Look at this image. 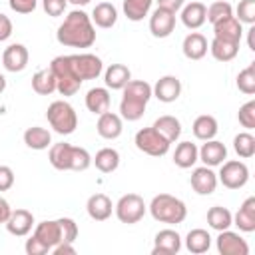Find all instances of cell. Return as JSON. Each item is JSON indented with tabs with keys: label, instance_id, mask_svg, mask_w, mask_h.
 Wrapping results in <instances>:
<instances>
[{
	"label": "cell",
	"instance_id": "1",
	"mask_svg": "<svg viewBox=\"0 0 255 255\" xmlns=\"http://www.w3.org/2000/svg\"><path fill=\"white\" fill-rule=\"evenodd\" d=\"M56 40L68 48H90L96 42V28L84 10H72L58 26Z\"/></svg>",
	"mask_w": 255,
	"mask_h": 255
},
{
	"label": "cell",
	"instance_id": "2",
	"mask_svg": "<svg viewBox=\"0 0 255 255\" xmlns=\"http://www.w3.org/2000/svg\"><path fill=\"white\" fill-rule=\"evenodd\" d=\"M153 96L151 86L143 80H129L124 86V96L120 102V116L128 122H137L143 112L145 106L149 102V98Z\"/></svg>",
	"mask_w": 255,
	"mask_h": 255
},
{
	"label": "cell",
	"instance_id": "3",
	"mask_svg": "<svg viewBox=\"0 0 255 255\" xmlns=\"http://www.w3.org/2000/svg\"><path fill=\"white\" fill-rule=\"evenodd\" d=\"M48 159H50L52 167H56L60 171H86L92 165V155L88 153V149H84L80 145L66 143V141L54 143L50 147Z\"/></svg>",
	"mask_w": 255,
	"mask_h": 255
},
{
	"label": "cell",
	"instance_id": "4",
	"mask_svg": "<svg viewBox=\"0 0 255 255\" xmlns=\"http://www.w3.org/2000/svg\"><path fill=\"white\" fill-rule=\"evenodd\" d=\"M149 213L155 221L167 223V225H177L187 217V207L185 203L169 193H159L151 199L149 203Z\"/></svg>",
	"mask_w": 255,
	"mask_h": 255
},
{
	"label": "cell",
	"instance_id": "5",
	"mask_svg": "<svg viewBox=\"0 0 255 255\" xmlns=\"http://www.w3.org/2000/svg\"><path fill=\"white\" fill-rule=\"evenodd\" d=\"M50 128L60 135H70L78 128V114L66 100H56L48 106L46 112Z\"/></svg>",
	"mask_w": 255,
	"mask_h": 255
},
{
	"label": "cell",
	"instance_id": "6",
	"mask_svg": "<svg viewBox=\"0 0 255 255\" xmlns=\"http://www.w3.org/2000/svg\"><path fill=\"white\" fill-rule=\"evenodd\" d=\"M56 78V92H60L62 96H74L80 86H82V80L76 76V72L72 70L70 66V58L68 56H56L50 66H48Z\"/></svg>",
	"mask_w": 255,
	"mask_h": 255
},
{
	"label": "cell",
	"instance_id": "7",
	"mask_svg": "<svg viewBox=\"0 0 255 255\" xmlns=\"http://www.w3.org/2000/svg\"><path fill=\"white\" fill-rule=\"evenodd\" d=\"M133 143H135V147H137L139 151H143V153H147V155H151V157H161V155H165V153L169 151V145H171L153 126H151V128H141V129L135 133Z\"/></svg>",
	"mask_w": 255,
	"mask_h": 255
},
{
	"label": "cell",
	"instance_id": "8",
	"mask_svg": "<svg viewBox=\"0 0 255 255\" xmlns=\"http://www.w3.org/2000/svg\"><path fill=\"white\" fill-rule=\"evenodd\" d=\"M145 201L141 195L137 193H126L118 199V203L114 205V211H116V217L122 221V223H128V225H133L137 223L143 215H145Z\"/></svg>",
	"mask_w": 255,
	"mask_h": 255
},
{
	"label": "cell",
	"instance_id": "9",
	"mask_svg": "<svg viewBox=\"0 0 255 255\" xmlns=\"http://www.w3.org/2000/svg\"><path fill=\"white\" fill-rule=\"evenodd\" d=\"M217 181H221L227 189H241L249 181V167L239 159L223 161L217 173Z\"/></svg>",
	"mask_w": 255,
	"mask_h": 255
},
{
	"label": "cell",
	"instance_id": "10",
	"mask_svg": "<svg viewBox=\"0 0 255 255\" xmlns=\"http://www.w3.org/2000/svg\"><path fill=\"white\" fill-rule=\"evenodd\" d=\"M70 58V66L76 72V76L86 82V80H96L102 72H104V64L96 54H72Z\"/></svg>",
	"mask_w": 255,
	"mask_h": 255
},
{
	"label": "cell",
	"instance_id": "11",
	"mask_svg": "<svg viewBox=\"0 0 255 255\" xmlns=\"http://www.w3.org/2000/svg\"><path fill=\"white\" fill-rule=\"evenodd\" d=\"M175 30V12L157 6L149 16V32L153 38H167Z\"/></svg>",
	"mask_w": 255,
	"mask_h": 255
},
{
	"label": "cell",
	"instance_id": "12",
	"mask_svg": "<svg viewBox=\"0 0 255 255\" xmlns=\"http://www.w3.org/2000/svg\"><path fill=\"white\" fill-rule=\"evenodd\" d=\"M215 245H217V251H219L221 255H249V245H247V241H245L239 233L229 231V229L219 231Z\"/></svg>",
	"mask_w": 255,
	"mask_h": 255
},
{
	"label": "cell",
	"instance_id": "13",
	"mask_svg": "<svg viewBox=\"0 0 255 255\" xmlns=\"http://www.w3.org/2000/svg\"><path fill=\"white\" fill-rule=\"evenodd\" d=\"M189 183L193 187L195 193L199 195H211L217 187V173L207 167V165H201V167H195L191 171V177H189Z\"/></svg>",
	"mask_w": 255,
	"mask_h": 255
},
{
	"label": "cell",
	"instance_id": "14",
	"mask_svg": "<svg viewBox=\"0 0 255 255\" xmlns=\"http://www.w3.org/2000/svg\"><path fill=\"white\" fill-rule=\"evenodd\" d=\"M32 235H34L38 241H42L50 251H52L58 243H62V241H64V235H62V223H60V219H54V221H48V219H46V221L38 223Z\"/></svg>",
	"mask_w": 255,
	"mask_h": 255
},
{
	"label": "cell",
	"instance_id": "15",
	"mask_svg": "<svg viewBox=\"0 0 255 255\" xmlns=\"http://www.w3.org/2000/svg\"><path fill=\"white\" fill-rule=\"evenodd\" d=\"M241 36H243V24L235 16H227L213 24V38L241 44Z\"/></svg>",
	"mask_w": 255,
	"mask_h": 255
},
{
	"label": "cell",
	"instance_id": "16",
	"mask_svg": "<svg viewBox=\"0 0 255 255\" xmlns=\"http://www.w3.org/2000/svg\"><path fill=\"white\" fill-rule=\"evenodd\" d=\"M28 60H30V54L24 44H10L2 54V64L12 74L22 72L28 66Z\"/></svg>",
	"mask_w": 255,
	"mask_h": 255
},
{
	"label": "cell",
	"instance_id": "17",
	"mask_svg": "<svg viewBox=\"0 0 255 255\" xmlns=\"http://www.w3.org/2000/svg\"><path fill=\"white\" fill-rule=\"evenodd\" d=\"M151 92H153V98H157L159 102L171 104V102H175V100L179 98V94H181V82H179L175 76H161V78L155 82V86L151 88Z\"/></svg>",
	"mask_w": 255,
	"mask_h": 255
},
{
	"label": "cell",
	"instance_id": "18",
	"mask_svg": "<svg viewBox=\"0 0 255 255\" xmlns=\"http://www.w3.org/2000/svg\"><path fill=\"white\" fill-rule=\"evenodd\" d=\"M6 229L10 235L14 237H26L32 227H34V215L28 209H16L10 213V217L6 219Z\"/></svg>",
	"mask_w": 255,
	"mask_h": 255
},
{
	"label": "cell",
	"instance_id": "19",
	"mask_svg": "<svg viewBox=\"0 0 255 255\" xmlns=\"http://www.w3.org/2000/svg\"><path fill=\"white\" fill-rule=\"evenodd\" d=\"M181 249V237L173 229H161L153 241V255H175Z\"/></svg>",
	"mask_w": 255,
	"mask_h": 255
},
{
	"label": "cell",
	"instance_id": "20",
	"mask_svg": "<svg viewBox=\"0 0 255 255\" xmlns=\"http://www.w3.org/2000/svg\"><path fill=\"white\" fill-rule=\"evenodd\" d=\"M197 157L203 161V165L215 167V165H221L227 159V147L217 139H207L197 149Z\"/></svg>",
	"mask_w": 255,
	"mask_h": 255
},
{
	"label": "cell",
	"instance_id": "21",
	"mask_svg": "<svg viewBox=\"0 0 255 255\" xmlns=\"http://www.w3.org/2000/svg\"><path fill=\"white\" fill-rule=\"evenodd\" d=\"M98 133L104 139H118L124 131V124H122V116L114 114V112H104L98 116V124H96Z\"/></svg>",
	"mask_w": 255,
	"mask_h": 255
},
{
	"label": "cell",
	"instance_id": "22",
	"mask_svg": "<svg viewBox=\"0 0 255 255\" xmlns=\"http://www.w3.org/2000/svg\"><path fill=\"white\" fill-rule=\"evenodd\" d=\"M181 22L189 30H197L207 22V6L203 2H189L181 8Z\"/></svg>",
	"mask_w": 255,
	"mask_h": 255
},
{
	"label": "cell",
	"instance_id": "23",
	"mask_svg": "<svg viewBox=\"0 0 255 255\" xmlns=\"http://www.w3.org/2000/svg\"><path fill=\"white\" fill-rule=\"evenodd\" d=\"M86 211L94 221H106L114 211V203L106 193H94L88 197Z\"/></svg>",
	"mask_w": 255,
	"mask_h": 255
},
{
	"label": "cell",
	"instance_id": "24",
	"mask_svg": "<svg viewBox=\"0 0 255 255\" xmlns=\"http://www.w3.org/2000/svg\"><path fill=\"white\" fill-rule=\"evenodd\" d=\"M181 50L187 60H201L207 54V38L199 32H191L183 38Z\"/></svg>",
	"mask_w": 255,
	"mask_h": 255
},
{
	"label": "cell",
	"instance_id": "25",
	"mask_svg": "<svg viewBox=\"0 0 255 255\" xmlns=\"http://www.w3.org/2000/svg\"><path fill=\"white\" fill-rule=\"evenodd\" d=\"M233 225L239 227V231L243 233H253L255 231V197H247L239 211L233 217Z\"/></svg>",
	"mask_w": 255,
	"mask_h": 255
},
{
	"label": "cell",
	"instance_id": "26",
	"mask_svg": "<svg viewBox=\"0 0 255 255\" xmlns=\"http://www.w3.org/2000/svg\"><path fill=\"white\" fill-rule=\"evenodd\" d=\"M129 80H131V72L124 64H112L104 72V82H106V88L110 90H124V86Z\"/></svg>",
	"mask_w": 255,
	"mask_h": 255
},
{
	"label": "cell",
	"instance_id": "27",
	"mask_svg": "<svg viewBox=\"0 0 255 255\" xmlns=\"http://www.w3.org/2000/svg\"><path fill=\"white\" fill-rule=\"evenodd\" d=\"M110 102H112V98H110L108 88H98L96 86V88L88 90V94H86V108L96 116L108 112L110 110Z\"/></svg>",
	"mask_w": 255,
	"mask_h": 255
},
{
	"label": "cell",
	"instance_id": "28",
	"mask_svg": "<svg viewBox=\"0 0 255 255\" xmlns=\"http://www.w3.org/2000/svg\"><path fill=\"white\" fill-rule=\"evenodd\" d=\"M217 129H219V126H217V120H215L213 116H209V114L197 116V118L193 120V126H191V131H193V135H195L197 139H201V141L213 139V137L217 135Z\"/></svg>",
	"mask_w": 255,
	"mask_h": 255
},
{
	"label": "cell",
	"instance_id": "29",
	"mask_svg": "<svg viewBox=\"0 0 255 255\" xmlns=\"http://www.w3.org/2000/svg\"><path fill=\"white\" fill-rule=\"evenodd\" d=\"M90 18L98 28H112L118 22V10L112 2H100L94 6V12Z\"/></svg>",
	"mask_w": 255,
	"mask_h": 255
},
{
	"label": "cell",
	"instance_id": "30",
	"mask_svg": "<svg viewBox=\"0 0 255 255\" xmlns=\"http://www.w3.org/2000/svg\"><path fill=\"white\" fill-rule=\"evenodd\" d=\"M153 128L169 141H177L179 135H181V122L175 118V116H159L155 122H153Z\"/></svg>",
	"mask_w": 255,
	"mask_h": 255
},
{
	"label": "cell",
	"instance_id": "31",
	"mask_svg": "<svg viewBox=\"0 0 255 255\" xmlns=\"http://www.w3.org/2000/svg\"><path fill=\"white\" fill-rule=\"evenodd\" d=\"M197 159H199V157H197V145H195V143H191V141H181V143H177V147H175V151H173V163H175L177 167L189 169V167L195 165Z\"/></svg>",
	"mask_w": 255,
	"mask_h": 255
},
{
	"label": "cell",
	"instance_id": "32",
	"mask_svg": "<svg viewBox=\"0 0 255 255\" xmlns=\"http://www.w3.org/2000/svg\"><path fill=\"white\" fill-rule=\"evenodd\" d=\"M24 143L30 147V149H46L50 143H52V133L46 129V128H40V126H32L24 131Z\"/></svg>",
	"mask_w": 255,
	"mask_h": 255
},
{
	"label": "cell",
	"instance_id": "33",
	"mask_svg": "<svg viewBox=\"0 0 255 255\" xmlns=\"http://www.w3.org/2000/svg\"><path fill=\"white\" fill-rule=\"evenodd\" d=\"M92 163H94L96 169H100L102 173H112V171H116L118 165H120V153H118V149H114V147H102V149L96 153V157H92Z\"/></svg>",
	"mask_w": 255,
	"mask_h": 255
},
{
	"label": "cell",
	"instance_id": "34",
	"mask_svg": "<svg viewBox=\"0 0 255 255\" xmlns=\"http://www.w3.org/2000/svg\"><path fill=\"white\" fill-rule=\"evenodd\" d=\"M185 247H187L189 253H195V255H201V253L209 251V247H211L209 231H205V229H191L185 235Z\"/></svg>",
	"mask_w": 255,
	"mask_h": 255
},
{
	"label": "cell",
	"instance_id": "35",
	"mask_svg": "<svg viewBox=\"0 0 255 255\" xmlns=\"http://www.w3.org/2000/svg\"><path fill=\"white\" fill-rule=\"evenodd\" d=\"M207 223L211 229L215 231H223V229H229L233 225V215L227 207H221V205H213L209 207L207 211Z\"/></svg>",
	"mask_w": 255,
	"mask_h": 255
},
{
	"label": "cell",
	"instance_id": "36",
	"mask_svg": "<svg viewBox=\"0 0 255 255\" xmlns=\"http://www.w3.org/2000/svg\"><path fill=\"white\" fill-rule=\"evenodd\" d=\"M209 52H211V56H213L217 62H231V60L239 54V44L213 38V42L209 44Z\"/></svg>",
	"mask_w": 255,
	"mask_h": 255
},
{
	"label": "cell",
	"instance_id": "37",
	"mask_svg": "<svg viewBox=\"0 0 255 255\" xmlns=\"http://www.w3.org/2000/svg\"><path fill=\"white\" fill-rule=\"evenodd\" d=\"M32 90L40 96H50L56 92V78H54L50 68L40 70L32 76Z\"/></svg>",
	"mask_w": 255,
	"mask_h": 255
},
{
	"label": "cell",
	"instance_id": "38",
	"mask_svg": "<svg viewBox=\"0 0 255 255\" xmlns=\"http://www.w3.org/2000/svg\"><path fill=\"white\" fill-rule=\"evenodd\" d=\"M153 0H124V14L131 22H139L149 14Z\"/></svg>",
	"mask_w": 255,
	"mask_h": 255
},
{
	"label": "cell",
	"instance_id": "39",
	"mask_svg": "<svg viewBox=\"0 0 255 255\" xmlns=\"http://www.w3.org/2000/svg\"><path fill=\"white\" fill-rule=\"evenodd\" d=\"M233 149L239 157L249 159L255 155V137L249 131H241L233 137Z\"/></svg>",
	"mask_w": 255,
	"mask_h": 255
},
{
	"label": "cell",
	"instance_id": "40",
	"mask_svg": "<svg viewBox=\"0 0 255 255\" xmlns=\"http://www.w3.org/2000/svg\"><path fill=\"white\" fill-rule=\"evenodd\" d=\"M237 88L239 92L253 96L255 94V62H251L245 70H241L237 74Z\"/></svg>",
	"mask_w": 255,
	"mask_h": 255
},
{
	"label": "cell",
	"instance_id": "41",
	"mask_svg": "<svg viewBox=\"0 0 255 255\" xmlns=\"http://www.w3.org/2000/svg\"><path fill=\"white\" fill-rule=\"evenodd\" d=\"M227 16H233V6H231L229 2L217 0V2L209 4V8H207V20H209L211 24H215V22L227 18Z\"/></svg>",
	"mask_w": 255,
	"mask_h": 255
},
{
	"label": "cell",
	"instance_id": "42",
	"mask_svg": "<svg viewBox=\"0 0 255 255\" xmlns=\"http://www.w3.org/2000/svg\"><path fill=\"white\" fill-rule=\"evenodd\" d=\"M241 24H255V0H241L237 4V16H235Z\"/></svg>",
	"mask_w": 255,
	"mask_h": 255
},
{
	"label": "cell",
	"instance_id": "43",
	"mask_svg": "<svg viewBox=\"0 0 255 255\" xmlns=\"http://www.w3.org/2000/svg\"><path fill=\"white\" fill-rule=\"evenodd\" d=\"M237 120L243 128L247 129H253L255 128V100H249L247 104H243L239 108V114H237Z\"/></svg>",
	"mask_w": 255,
	"mask_h": 255
},
{
	"label": "cell",
	"instance_id": "44",
	"mask_svg": "<svg viewBox=\"0 0 255 255\" xmlns=\"http://www.w3.org/2000/svg\"><path fill=\"white\" fill-rule=\"evenodd\" d=\"M66 4H68V0H42L44 12H46L48 16H52V18L62 16V14L66 12Z\"/></svg>",
	"mask_w": 255,
	"mask_h": 255
},
{
	"label": "cell",
	"instance_id": "45",
	"mask_svg": "<svg viewBox=\"0 0 255 255\" xmlns=\"http://www.w3.org/2000/svg\"><path fill=\"white\" fill-rule=\"evenodd\" d=\"M8 4H10V8H12L14 12H18V14H30V12L36 10L38 0H8Z\"/></svg>",
	"mask_w": 255,
	"mask_h": 255
},
{
	"label": "cell",
	"instance_id": "46",
	"mask_svg": "<svg viewBox=\"0 0 255 255\" xmlns=\"http://www.w3.org/2000/svg\"><path fill=\"white\" fill-rule=\"evenodd\" d=\"M24 249H26V253H28V255H46V253H50V249H48L42 241H38L34 235H32L30 239H26Z\"/></svg>",
	"mask_w": 255,
	"mask_h": 255
},
{
	"label": "cell",
	"instance_id": "47",
	"mask_svg": "<svg viewBox=\"0 0 255 255\" xmlns=\"http://www.w3.org/2000/svg\"><path fill=\"white\" fill-rule=\"evenodd\" d=\"M14 185V171L8 165H0V191H8Z\"/></svg>",
	"mask_w": 255,
	"mask_h": 255
},
{
	"label": "cell",
	"instance_id": "48",
	"mask_svg": "<svg viewBox=\"0 0 255 255\" xmlns=\"http://www.w3.org/2000/svg\"><path fill=\"white\" fill-rule=\"evenodd\" d=\"M12 36V22L6 14H0V42H6Z\"/></svg>",
	"mask_w": 255,
	"mask_h": 255
},
{
	"label": "cell",
	"instance_id": "49",
	"mask_svg": "<svg viewBox=\"0 0 255 255\" xmlns=\"http://www.w3.org/2000/svg\"><path fill=\"white\" fill-rule=\"evenodd\" d=\"M183 4H185V0H157V6L167 8V10H171V12L181 10V8H183Z\"/></svg>",
	"mask_w": 255,
	"mask_h": 255
},
{
	"label": "cell",
	"instance_id": "50",
	"mask_svg": "<svg viewBox=\"0 0 255 255\" xmlns=\"http://www.w3.org/2000/svg\"><path fill=\"white\" fill-rule=\"evenodd\" d=\"M52 253H54V255H66V253L74 255V253H76V249H74V245H72V243H58V245L52 249Z\"/></svg>",
	"mask_w": 255,
	"mask_h": 255
},
{
	"label": "cell",
	"instance_id": "51",
	"mask_svg": "<svg viewBox=\"0 0 255 255\" xmlns=\"http://www.w3.org/2000/svg\"><path fill=\"white\" fill-rule=\"evenodd\" d=\"M10 213H12L10 203L4 197H0V223H6V219L10 217Z\"/></svg>",
	"mask_w": 255,
	"mask_h": 255
},
{
	"label": "cell",
	"instance_id": "52",
	"mask_svg": "<svg viewBox=\"0 0 255 255\" xmlns=\"http://www.w3.org/2000/svg\"><path fill=\"white\" fill-rule=\"evenodd\" d=\"M247 32H249V40H247V44H249V50H255V42H253V36H255V28L251 26Z\"/></svg>",
	"mask_w": 255,
	"mask_h": 255
},
{
	"label": "cell",
	"instance_id": "53",
	"mask_svg": "<svg viewBox=\"0 0 255 255\" xmlns=\"http://www.w3.org/2000/svg\"><path fill=\"white\" fill-rule=\"evenodd\" d=\"M70 4H74V6H86V4H90L92 0H68Z\"/></svg>",
	"mask_w": 255,
	"mask_h": 255
},
{
	"label": "cell",
	"instance_id": "54",
	"mask_svg": "<svg viewBox=\"0 0 255 255\" xmlns=\"http://www.w3.org/2000/svg\"><path fill=\"white\" fill-rule=\"evenodd\" d=\"M4 90H6V78H4L2 74H0V94H2Z\"/></svg>",
	"mask_w": 255,
	"mask_h": 255
}]
</instances>
